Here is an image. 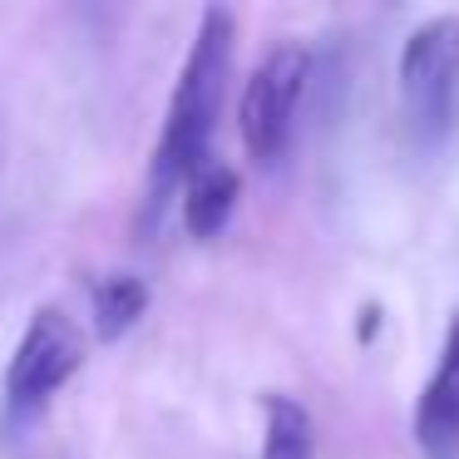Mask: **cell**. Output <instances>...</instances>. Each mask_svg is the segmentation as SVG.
Returning <instances> with one entry per match:
<instances>
[{
    "mask_svg": "<svg viewBox=\"0 0 459 459\" xmlns=\"http://www.w3.org/2000/svg\"><path fill=\"white\" fill-rule=\"evenodd\" d=\"M232 50H238V15L228 5H208L198 21V35H193L188 60L178 70V84H173L163 134L153 143L149 212H159L208 163V143H212L222 100H228V80H232Z\"/></svg>",
    "mask_w": 459,
    "mask_h": 459,
    "instance_id": "cell-1",
    "label": "cell"
},
{
    "mask_svg": "<svg viewBox=\"0 0 459 459\" xmlns=\"http://www.w3.org/2000/svg\"><path fill=\"white\" fill-rule=\"evenodd\" d=\"M415 445L425 459H459V311L445 326L435 376L415 400Z\"/></svg>",
    "mask_w": 459,
    "mask_h": 459,
    "instance_id": "cell-5",
    "label": "cell"
},
{
    "mask_svg": "<svg viewBox=\"0 0 459 459\" xmlns=\"http://www.w3.org/2000/svg\"><path fill=\"white\" fill-rule=\"evenodd\" d=\"M400 104L420 143H439L459 119V15H429L400 45Z\"/></svg>",
    "mask_w": 459,
    "mask_h": 459,
    "instance_id": "cell-2",
    "label": "cell"
},
{
    "mask_svg": "<svg viewBox=\"0 0 459 459\" xmlns=\"http://www.w3.org/2000/svg\"><path fill=\"white\" fill-rule=\"evenodd\" d=\"M90 311H94V336L100 341H119L134 321L149 311V287L129 272L114 277H94L90 281Z\"/></svg>",
    "mask_w": 459,
    "mask_h": 459,
    "instance_id": "cell-8",
    "label": "cell"
},
{
    "mask_svg": "<svg viewBox=\"0 0 459 459\" xmlns=\"http://www.w3.org/2000/svg\"><path fill=\"white\" fill-rule=\"evenodd\" d=\"M84 356H90V346H84L80 321L65 307H40L25 321V336L11 356V370H5V415H35L65 380L80 376Z\"/></svg>",
    "mask_w": 459,
    "mask_h": 459,
    "instance_id": "cell-3",
    "label": "cell"
},
{
    "mask_svg": "<svg viewBox=\"0 0 459 459\" xmlns=\"http://www.w3.org/2000/svg\"><path fill=\"white\" fill-rule=\"evenodd\" d=\"M242 198V178L232 163H203L188 183H183V228L193 238H218L228 228V218L238 212Z\"/></svg>",
    "mask_w": 459,
    "mask_h": 459,
    "instance_id": "cell-6",
    "label": "cell"
},
{
    "mask_svg": "<svg viewBox=\"0 0 459 459\" xmlns=\"http://www.w3.org/2000/svg\"><path fill=\"white\" fill-rule=\"evenodd\" d=\"M307 80H311V55L291 40L272 45L267 60L247 74L238 100V134H242V149L257 163L281 159L291 124H297V104L307 94Z\"/></svg>",
    "mask_w": 459,
    "mask_h": 459,
    "instance_id": "cell-4",
    "label": "cell"
},
{
    "mask_svg": "<svg viewBox=\"0 0 459 459\" xmlns=\"http://www.w3.org/2000/svg\"><path fill=\"white\" fill-rule=\"evenodd\" d=\"M316 425L311 410L291 395H262V459H311Z\"/></svg>",
    "mask_w": 459,
    "mask_h": 459,
    "instance_id": "cell-7",
    "label": "cell"
}]
</instances>
